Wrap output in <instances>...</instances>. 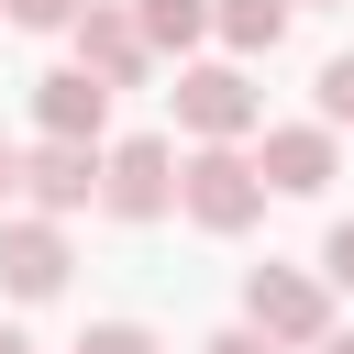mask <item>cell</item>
<instances>
[{
  "label": "cell",
  "mask_w": 354,
  "mask_h": 354,
  "mask_svg": "<svg viewBox=\"0 0 354 354\" xmlns=\"http://www.w3.org/2000/svg\"><path fill=\"white\" fill-rule=\"evenodd\" d=\"M243 321H254L277 354H321V332H332V288H321L310 266H254V277H243Z\"/></svg>",
  "instance_id": "obj_2"
},
{
  "label": "cell",
  "mask_w": 354,
  "mask_h": 354,
  "mask_svg": "<svg viewBox=\"0 0 354 354\" xmlns=\"http://www.w3.org/2000/svg\"><path fill=\"white\" fill-rule=\"evenodd\" d=\"M177 210H188L199 232H254V221H266V177H254V155H243V144H199V155H177Z\"/></svg>",
  "instance_id": "obj_1"
},
{
  "label": "cell",
  "mask_w": 354,
  "mask_h": 354,
  "mask_svg": "<svg viewBox=\"0 0 354 354\" xmlns=\"http://www.w3.org/2000/svg\"><path fill=\"white\" fill-rule=\"evenodd\" d=\"M199 354H277V343H266V332H254V321H232V332H210V343H199Z\"/></svg>",
  "instance_id": "obj_16"
},
{
  "label": "cell",
  "mask_w": 354,
  "mask_h": 354,
  "mask_svg": "<svg viewBox=\"0 0 354 354\" xmlns=\"http://www.w3.org/2000/svg\"><path fill=\"white\" fill-rule=\"evenodd\" d=\"M77 354H166V343H155L144 321H88V332H77Z\"/></svg>",
  "instance_id": "obj_12"
},
{
  "label": "cell",
  "mask_w": 354,
  "mask_h": 354,
  "mask_svg": "<svg viewBox=\"0 0 354 354\" xmlns=\"http://www.w3.org/2000/svg\"><path fill=\"white\" fill-rule=\"evenodd\" d=\"M22 199H33L44 221L88 210V199H100V144H33V155H22Z\"/></svg>",
  "instance_id": "obj_9"
},
{
  "label": "cell",
  "mask_w": 354,
  "mask_h": 354,
  "mask_svg": "<svg viewBox=\"0 0 354 354\" xmlns=\"http://www.w3.org/2000/svg\"><path fill=\"white\" fill-rule=\"evenodd\" d=\"M332 166H343V133H332V122H266V144H254L266 199H321Z\"/></svg>",
  "instance_id": "obj_5"
},
{
  "label": "cell",
  "mask_w": 354,
  "mask_h": 354,
  "mask_svg": "<svg viewBox=\"0 0 354 354\" xmlns=\"http://www.w3.org/2000/svg\"><path fill=\"white\" fill-rule=\"evenodd\" d=\"M210 33L232 55H277L288 44V0H210Z\"/></svg>",
  "instance_id": "obj_10"
},
{
  "label": "cell",
  "mask_w": 354,
  "mask_h": 354,
  "mask_svg": "<svg viewBox=\"0 0 354 354\" xmlns=\"http://www.w3.org/2000/svg\"><path fill=\"white\" fill-rule=\"evenodd\" d=\"M177 122H188V144H243L254 122H266V88L243 77V66H177Z\"/></svg>",
  "instance_id": "obj_4"
},
{
  "label": "cell",
  "mask_w": 354,
  "mask_h": 354,
  "mask_svg": "<svg viewBox=\"0 0 354 354\" xmlns=\"http://www.w3.org/2000/svg\"><path fill=\"white\" fill-rule=\"evenodd\" d=\"M321 354H354V332H321Z\"/></svg>",
  "instance_id": "obj_19"
},
{
  "label": "cell",
  "mask_w": 354,
  "mask_h": 354,
  "mask_svg": "<svg viewBox=\"0 0 354 354\" xmlns=\"http://www.w3.org/2000/svg\"><path fill=\"white\" fill-rule=\"evenodd\" d=\"M33 122H44V144H100V133H111V88L66 55V66L33 77Z\"/></svg>",
  "instance_id": "obj_8"
},
{
  "label": "cell",
  "mask_w": 354,
  "mask_h": 354,
  "mask_svg": "<svg viewBox=\"0 0 354 354\" xmlns=\"http://www.w3.org/2000/svg\"><path fill=\"white\" fill-rule=\"evenodd\" d=\"M66 266H77V254H66V221H44V210H0V299L33 310V299L66 288Z\"/></svg>",
  "instance_id": "obj_6"
},
{
  "label": "cell",
  "mask_w": 354,
  "mask_h": 354,
  "mask_svg": "<svg viewBox=\"0 0 354 354\" xmlns=\"http://www.w3.org/2000/svg\"><path fill=\"white\" fill-rule=\"evenodd\" d=\"M133 33H144V55H188L210 33V0H133Z\"/></svg>",
  "instance_id": "obj_11"
},
{
  "label": "cell",
  "mask_w": 354,
  "mask_h": 354,
  "mask_svg": "<svg viewBox=\"0 0 354 354\" xmlns=\"http://www.w3.org/2000/svg\"><path fill=\"white\" fill-rule=\"evenodd\" d=\"M321 288H354V221L321 232Z\"/></svg>",
  "instance_id": "obj_15"
},
{
  "label": "cell",
  "mask_w": 354,
  "mask_h": 354,
  "mask_svg": "<svg viewBox=\"0 0 354 354\" xmlns=\"http://www.w3.org/2000/svg\"><path fill=\"white\" fill-rule=\"evenodd\" d=\"M88 0H0V22H22V33H66Z\"/></svg>",
  "instance_id": "obj_14"
},
{
  "label": "cell",
  "mask_w": 354,
  "mask_h": 354,
  "mask_svg": "<svg viewBox=\"0 0 354 354\" xmlns=\"http://www.w3.org/2000/svg\"><path fill=\"white\" fill-rule=\"evenodd\" d=\"M288 11H332V0H288Z\"/></svg>",
  "instance_id": "obj_20"
},
{
  "label": "cell",
  "mask_w": 354,
  "mask_h": 354,
  "mask_svg": "<svg viewBox=\"0 0 354 354\" xmlns=\"http://www.w3.org/2000/svg\"><path fill=\"white\" fill-rule=\"evenodd\" d=\"M11 188H22V155H11V144H0V210H11Z\"/></svg>",
  "instance_id": "obj_17"
},
{
  "label": "cell",
  "mask_w": 354,
  "mask_h": 354,
  "mask_svg": "<svg viewBox=\"0 0 354 354\" xmlns=\"http://www.w3.org/2000/svg\"><path fill=\"white\" fill-rule=\"evenodd\" d=\"M100 210H111V221H166V210H177V144H166V133L100 144Z\"/></svg>",
  "instance_id": "obj_3"
},
{
  "label": "cell",
  "mask_w": 354,
  "mask_h": 354,
  "mask_svg": "<svg viewBox=\"0 0 354 354\" xmlns=\"http://www.w3.org/2000/svg\"><path fill=\"white\" fill-rule=\"evenodd\" d=\"M321 122H332V133H354V55H332V66H321Z\"/></svg>",
  "instance_id": "obj_13"
},
{
  "label": "cell",
  "mask_w": 354,
  "mask_h": 354,
  "mask_svg": "<svg viewBox=\"0 0 354 354\" xmlns=\"http://www.w3.org/2000/svg\"><path fill=\"white\" fill-rule=\"evenodd\" d=\"M66 44H77V66L100 77V88H133L155 55H144V33H133V0H88L77 22H66Z\"/></svg>",
  "instance_id": "obj_7"
},
{
  "label": "cell",
  "mask_w": 354,
  "mask_h": 354,
  "mask_svg": "<svg viewBox=\"0 0 354 354\" xmlns=\"http://www.w3.org/2000/svg\"><path fill=\"white\" fill-rule=\"evenodd\" d=\"M0 354H33V343H22V332H11V321H0Z\"/></svg>",
  "instance_id": "obj_18"
}]
</instances>
